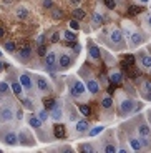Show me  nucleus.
Here are the masks:
<instances>
[{
    "instance_id": "obj_38",
    "label": "nucleus",
    "mask_w": 151,
    "mask_h": 153,
    "mask_svg": "<svg viewBox=\"0 0 151 153\" xmlns=\"http://www.w3.org/2000/svg\"><path fill=\"white\" fill-rule=\"evenodd\" d=\"M5 50H7L8 53H13V52H15V43H13V42H7V43H5Z\"/></svg>"
},
{
    "instance_id": "obj_24",
    "label": "nucleus",
    "mask_w": 151,
    "mask_h": 153,
    "mask_svg": "<svg viewBox=\"0 0 151 153\" xmlns=\"http://www.w3.org/2000/svg\"><path fill=\"white\" fill-rule=\"evenodd\" d=\"M53 133H55V137L57 138H65V126L63 125H57L55 128H53Z\"/></svg>"
},
{
    "instance_id": "obj_37",
    "label": "nucleus",
    "mask_w": 151,
    "mask_h": 153,
    "mask_svg": "<svg viewBox=\"0 0 151 153\" xmlns=\"http://www.w3.org/2000/svg\"><path fill=\"white\" fill-rule=\"evenodd\" d=\"M37 52H38L40 57H45V55H47V47L43 45V43H38V50H37Z\"/></svg>"
},
{
    "instance_id": "obj_28",
    "label": "nucleus",
    "mask_w": 151,
    "mask_h": 153,
    "mask_svg": "<svg viewBox=\"0 0 151 153\" xmlns=\"http://www.w3.org/2000/svg\"><path fill=\"white\" fill-rule=\"evenodd\" d=\"M8 93H10V85L0 82V95H8Z\"/></svg>"
},
{
    "instance_id": "obj_45",
    "label": "nucleus",
    "mask_w": 151,
    "mask_h": 153,
    "mask_svg": "<svg viewBox=\"0 0 151 153\" xmlns=\"http://www.w3.org/2000/svg\"><path fill=\"white\" fill-rule=\"evenodd\" d=\"M135 63V57H131V55H126V65H133Z\"/></svg>"
},
{
    "instance_id": "obj_52",
    "label": "nucleus",
    "mask_w": 151,
    "mask_h": 153,
    "mask_svg": "<svg viewBox=\"0 0 151 153\" xmlns=\"http://www.w3.org/2000/svg\"><path fill=\"white\" fill-rule=\"evenodd\" d=\"M2 70H4V62L0 60V72H2Z\"/></svg>"
},
{
    "instance_id": "obj_14",
    "label": "nucleus",
    "mask_w": 151,
    "mask_h": 153,
    "mask_svg": "<svg viewBox=\"0 0 151 153\" xmlns=\"http://www.w3.org/2000/svg\"><path fill=\"white\" fill-rule=\"evenodd\" d=\"M130 145H131V150H135V152H140V150L144 148L141 138H136V137H130Z\"/></svg>"
},
{
    "instance_id": "obj_50",
    "label": "nucleus",
    "mask_w": 151,
    "mask_h": 153,
    "mask_svg": "<svg viewBox=\"0 0 151 153\" xmlns=\"http://www.w3.org/2000/svg\"><path fill=\"white\" fill-rule=\"evenodd\" d=\"M4 35H5V32H4V28H0V38L4 37Z\"/></svg>"
},
{
    "instance_id": "obj_55",
    "label": "nucleus",
    "mask_w": 151,
    "mask_h": 153,
    "mask_svg": "<svg viewBox=\"0 0 151 153\" xmlns=\"http://www.w3.org/2000/svg\"><path fill=\"white\" fill-rule=\"evenodd\" d=\"M0 57H2V52H0Z\"/></svg>"
},
{
    "instance_id": "obj_6",
    "label": "nucleus",
    "mask_w": 151,
    "mask_h": 153,
    "mask_svg": "<svg viewBox=\"0 0 151 153\" xmlns=\"http://www.w3.org/2000/svg\"><path fill=\"white\" fill-rule=\"evenodd\" d=\"M13 110H12V107L10 105H7V107H2L0 108V122H10L12 118H13Z\"/></svg>"
},
{
    "instance_id": "obj_22",
    "label": "nucleus",
    "mask_w": 151,
    "mask_h": 153,
    "mask_svg": "<svg viewBox=\"0 0 151 153\" xmlns=\"http://www.w3.org/2000/svg\"><path fill=\"white\" fill-rule=\"evenodd\" d=\"M101 107L105 108V110H111V108H113V98L110 95H105L101 100Z\"/></svg>"
},
{
    "instance_id": "obj_40",
    "label": "nucleus",
    "mask_w": 151,
    "mask_h": 153,
    "mask_svg": "<svg viewBox=\"0 0 151 153\" xmlns=\"http://www.w3.org/2000/svg\"><path fill=\"white\" fill-rule=\"evenodd\" d=\"M138 12H140V8L136 7V5H131V7L128 8V13H130V15H136Z\"/></svg>"
},
{
    "instance_id": "obj_12",
    "label": "nucleus",
    "mask_w": 151,
    "mask_h": 153,
    "mask_svg": "<svg viewBox=\"0 0 151 153\" xmlns=\"http://www.w3.org/2000/svg\"><path fill=\"white\" fill-rule=\"evenodd\" d=\"M87 88H88V92L95 95V93L100 92V83L95 80V78H91V76H90V78L87 80Z\"/></svg>"
},
{
    "instance_id": "obj_15",
    "label": "nucleus",
    "mask_w": 151,
    "mask_h": 153,
    "mask_svg": "<svg viewBox=\"0 0 151 153\" xmlns=\"http://www.w3.org/2000/svg\"><path fill=\"white\" fill-rule=\"evenodd\" d=\"M50 117H52V118L55 120V122H58V120H60L61 117H63V110H61L60 105L55 103V107H53V108H52V111H50Z\"/></svg>"
},
{
    "instance_id": "obj_25",
    "label": "nucleus",
    "mask_w": 151,
    "mask_h": 153,
    "mask_svg": "<svg viewBox=\"0 0 151 153\" xmlns=\"http://www.w3.org/2000/svg\"><path fill=\"white\" fill-rule=\"evenodd\" d=\"M10 88H12V92L15 93V95H22V83H19V82H12V85H10Z\"/></svg>"
},
{
    "instance_id": "obj_35",
    "label": "nucleus",
    "mask_w": 151,
    "mask_h": 153,
    "mask_svg": "<svg viewBox=\"0 0 151 153\" xmlns=\"http://www.w3.org/2000/svg\"><path fill=\"white\" fill-rule=\"evenodd\" d=\"M103 152H106V153H113V152H116V146L113 145V142H111V143H106V145L103 146Z\"/></svg>"
},
{
    "instance_id": "obj_8",
    "label": "nucleus",
    "mask_w": 151,
    "mask_h": 153,
    "mask_svg": "<svg viewBox=\"0 0 151 153\" xmlns=\"http://www.w3.org/2000/svg\"><path fill=\"white\" fill-rule=\"evenodd\" d=\"M7 145H10V146H13V145H17V143H20L19 142V135L15 133V131H7V133L4 135V138H2Z\"/></svg>"
},
{
    "instance_id": "obj_13",
    "label": "nucleus",
    "mask_w": 151,
    "mask_h": 153,
    "mask_svg": "<svg viewBox=\"0 0 151 153\" xmlns=\"http://www.w3.org/2000/svg\"><path fill=\"white\" fill-rule=\"evenodd\" d=\"M128 37L131 38V47H140L143 43V35L138 33V32H131Z\"/></svg>"
},
{
    "instance_id": "obj_27",
    "label": "nucleus",
    "mask_w": 151,
    "mask_h": 153,
    "mask_svg": "<svg viewBox=\"0 0 151 153\" xmlns=\"http://www.w3.org/2000/svg\"><path fill=\"white\" fill-rule=\"evenodd\" d=\"M103 128H105L103 125L95 126V128H91V130H88V135H90V137H96V135H100V133L103 131Z\"/></svg>"
},
{
    "instance_id": "obj_30",
    "label": "nucleus",
    "mask_w": 151,
    "mask_h": 153,
    "mask_svg": "<svg viewBox=\"0 0 151 153\" xmlns=\"http://www.w3.org/2000/svg\"><path fill=\"white\" fill-rule=\"evenodd\" d=\"M78 110H80V113H81V115H85V117L91 115V108L88 107V105H80V107H78Z\"/></svg>"
},
{
    "instance_id": "obj_36",
    "label": "nucleus",
    "mask_w": 151,
    "mask_h": 153,
    "mask_svg": "<svg viewBox=\"0 0 151 153\" xmlns=\"http://www.w3.org/2000/svg\"><path fill=\"white\" fill-rule=\"evenodd\" d=\"M93 23L95 25H101L103 23V17L100 13H93Z\"/></svg>"
},
{
    "instance_id": "obj_5",
    "label": "nucleus",
    "mask_w": 151,
    "mask_h": 153,
    "mask_svg": "<svg viewBox=\"0 0 151 153\" xmlns=\"http://www.w3.org/2000/svg\"><path fill=\"white\" fill-rule=\"evenodd\" d=\"M37 88H38V90H40L42 93L52 92V85H50V82L47 80L45 76H42V75H38V76H37Z\"/></svg>"
},
{
    "instance_id": "obj_9",
    "label": "nucleus",
    "mask_w": 151,
    "mask_h": 153,
    "mask_svg": "<svg viewBox=\"0 0 151 153\" xmlns=\"http://www.w3.org/2000/svg\"><path fill=\"white\" fill-rule=\"evenodd\" d=\"M45 65L48 70H55V65H57V53L55 52H50V53L45 55Z\"/></svg>"
},
{
    "instance_id": "obj_1",
    "label": "nucleus",
    "mask_w": 151,
    "mask_h": 153,
    "mask_svg": "<svg viewBox=\"0 0 151 153\" xmlns=\"http://www.w3.org/2000/svg\"><path fill=\"white\" fill-rule=\"evenodd\" d=\"M68 90H70V95L73 97V98H80V97H83L85 93H87V85L83 83V82H80L78 78H72V80L68 82Z\"/></svg>"
},
{
    "instance_id": "obj_47",
    "label": "nucleus",
    "mask_w": 151,
    "mask_h": 153,
    "mask_svg": "<svg viewBox=\"0 0 151 153\" xmlns=\"http://www.w3.org/2000/svg\"><path fill=\"white\" fill-rule=\"evenodd\" d=\"M15 118H22V110H17L15 111Z\"/></svg>"
},
{
    "instance_id": "obj_54",
    "label": "nucleus",
    "mask_w": 151,
    "mask_h": 153,
    "mask_svg": "<svg viewBox=\"0 0 151 153\" xmlns=\"http://www.w3.org/2000/svg\"><path fill=\"white\" fill-rule=\"evenodd\" d=\"M150 52H151V45H150Z\"/></svg>"
},
{
    "instance_id": "obj_16",
    "label": "nucleus",
    "mask_w": 151,
    "mask_h": 153,
    "mask_svg": "<svg viewBox=\"0 0 151 153\" xmlns=\"http://www.w3.org/2000/svg\"><path fill=\"white\" fill-rule=\"evenodd\" d=\"M141 92L146 98H151V80H143L141 82Z\"/></svg>"
},
{
    "instance_id": "obj_18",
    "label": "nucleus",
    "mask_w": 151,
    "mask_h": 153,
    "mask_svg": "<svg viewBox=\"0 0 151 153\" xmlns=\"http://www.w3.org/2000/svg\"><path fill=\"white\" fill-rule=\"evenodd\" d=\"M20 83H22L27 90H32V78H30L28 73H22V75H20Z\"/></svg>"
},
{
    "instance_id": "obj_19",
    "label": "nucleus",
    "mask_w": 151,
    "mask_h": 153,
    "mask_svg": "<svg viewBox=\"0 0 151 153\" xmlns=\"http://www.w3.org/2000/svg\"><path fill=\"white\" fill-rule=\"evenodd\" d=\"M28 123H30L32 128H35V130H40L42 128V120H40V117H35V115H32L30 118H28Z\"/></svg>"
},
{
    "instance_id": "obj_44",
    "label": "nucleus",
    "mask_w": 151,
    "mask_h": 153,
    "mask_svg": "<svg viewBox=\"0 0 151 153\" xmlns=\"http://www.w3.org/2000/svg\"><path fill=\"white\" fill-rule=\"evenodd\" d=\"M70 28H72V30H78L80 28L78 22H76V20H72V22H70Z\"/></svg>"
},
{
    "instance_id": "obj_41",
    "label": "nucleus",
    "mask_w": 151,
    "mask_h": 153,
    "mask_svg": "<svg viewBox=\"0 0 151 153\" xmlns=\"http://www.w3.org/2000/svg\"><path fill=\"white\" fill-rule=\"evenodd\" d=\"M42 5H43L45 8H53V0H43Z\"/></svg>"
},
{
    "instance_id": "obj_7",
    "label": "nucleus",
    "mask_w": 151,
    "mask_h": 153,
    "mask_svg": "<svg viewBox=\"0 0 151 153\" xmlns=\"http://www.w3.org/2000/svg\"><path fill=\"white\" fill-rule=\"evenodd\" d=\"M72 65V55H68V53H60V57H58V67H60L61 70L68 68V67Z\"/></svg>"
},
{
    "instance_id": "obj_31",
    "label": "nucleus",
    "mask_w": 151,
    "mask_h": 153,
    "mask_svg": "<svg viewBox=\"0 0 151 153\" xmlns=\"http://www.w3.org/2000/svg\"><path fill=\"white\" fill-rule=\"evenodd\" d=\"M38 117H40V120H42V122H47V120L50 118V113H48V110H47V108H43V110L38 111Z\"/></svg>"
},
{
    "instance_id": "obj_23",
    "label": "nucleus",
    "mask_w": 151,
    "mask_h": 153,
    "mask_svg": "<svg viewBox=\"0 0 151 153\" xmlns=\"http://www.w3.org/2000/svg\"><path fill=\"white\" fill-rule=\"evenodd\" d=\"M110 82L113 85H120L121 83V73L120 72H111L110 73Z\"/></svg>"
},
{
    "instance_id": "obj_21",
    "label": "nucleus",
    "mask_w": 151,
    "mask_h": 153,
    "mask_svg": "<svg viewBox=\"0 0 151 153\" xmlns=\"http://www.w3.org/2000/svg\"><path fill=\"white\" fill-rule=\"evenodd\" d=\"M88 128H90V123H88L87 120H80V122L76 123V131H78V133H85V131H88Z\"/></svg>"
},
{
    "instance_id": "obj_51",
    "label": "nucleus",
    "mask_w": 151,
    "mask_h": 153,
    "mask_svg": "<svg viewBox=\"0 0 151 153\" xmlns=\"http://www.w3.org/2000/svg\"><path fill=\"white\" fill-rule=\"evenodd\" d=\"M148 120H150V123H151V110H148Z\"/></svg>"
},
{
    "instance_id": "obj_34",
    "label": "nucleus",
    "mask_w": 151,
    "mask_h": 153,
    "mask_svg": "<svg viewBox=\"0 0 151 153\" xmlns=\"http://www.w3.org/2000/svg\"><path fill=\"white\" fill-rule=\"evenodd\" d=\"M52 17L55 20H60L61 17H63V12H61L60 8H53V10H52Z\"/></svg>"
},
{
    "instance_id": "obj_29",
    "label": "nucleus",
    "mask_w": 151,
    "mask_h": 153,
    "mask_svg": "<svg viewBox=\"0 0 151 153\" xmlns=\"http://www.w3.org/2000/svg\"><path fill=\"white\" fill-rule=\"evenodd\" d=\"M80 150H81V152H88V153H93V152H96V148H95L93 145H90V143H83V145L80 146Z\"/></svg>"
},
{
    "instance_id": "obj_32",
    "label": "nucleus",
    "mask_w": 151,
    "mask_h": 153,
    "mask_svg": "<svg viewBox=\"0 0 151 153\" xmlns=\"http://www.w3.org/2000/svg\"><path fill=\"white\" fill-rule=\"evenodd\" d=\"M73 17L75 19H85V10L83 8H75L73 10Z\"/></svg>"
},
{
    "instance_id": "obj_2",
    "label": "nucleus",
    "mask_w": 151,
    "mask_h": 153,
    "mask_svg": "<svg viewBox=\"0 0 151 153\" xmlns=\"http://www.w3.org/2000/svg\"><path fill=\"white\" fill-rule=\"evenodd\" d=\"M123 42H125L123 32H121L120 28H111V30H110V43L115 45L118 50H120L121 47H123Z\"/></svg>"
},
{
    "instance_id": "obj_20",
    "label": "nucleus",
    "mask_w": 151,
    "mask_h": 153,
    "mask_svg": "<svg viewBox=\"0 0 151 153\" xmlns=\"http://www.w3.org/2000/svg\"><path fill=\"white\" fill-rule=\"evenodd\" d=\"M19 57L22 60H28L32 57V48L28 45H23V48H20V52H19Z\"/></svg>"
},
{
    "instance_id": "obj_3",
    "label": "nucleus",
    "mask_w": 151,
    "mask_h": 153,
    "mask_svg": "<svg viewBox=\"0 0 151 153\" xmlns=\"http://www.w3.org/2000/svg\"><path fill=\"white\" fill-rule=\"evenodd\" d=\"M135 100H131V98H123L120 102V115L121 117H128V115H131L133 111H135Z\"/></svg>"
},
{
    "instance_id": "obj_17",
    "label": "nucleus",
    "mask_w": 151,
    "mask_h": 153,
    "mask_svg": "<svg viewBox=\"0 0 151 153\" xmlns=\"http://www.w3.org/2000/svg\"><path fill=\"white\" fill-rule=\"evenodd\" d=\"M88 52H90V57L93 58V60H100V58H101V50H100L96 45H93V43L90 45Z\"/></svg>"
},
{
    "instance_id": "obj_10",
    "label": "nucleus",
    "mask_w": 151,
    "mask_h": 153,
    "mask_svg": "<svg viewBox=\"0 0 151 153\" xmlns=\"http://www.w3.org/2000/svg\"><path fill=\"white\" fill-rule=\"evenodd\" d=\"M138 60H140V63H141L143 68H148V70L151 68V55L150 53L140 52V53H138Z\"/></svg>"
},
{
    "instance_id": "obj_33",
    "label": "nucleus",
    "mask_w": 151,
    "mask_h": 153,
    "mask_svg": "<svg viewBox=\"0 0 151 153\" xmlns=\"http://www.w3.org/2000/svg\"><path fill=\"white\" fill-rule=\"evenodd\" d=\"M27 13H28V12H27V8L25 7H19V10H17V17H19V19H27Z\"/></svg>"
},
{
    "instance_id": "obj_39",
    "label": "nucleus",
    "mask_w": 151,
    "mask_h": 153,
    "mask_svg": "<svg viewBox=\"0 0 151 153\" xmlns=\"http://www.w3.org/2000/svg\"><path fill=\"white\" fill-rule=\"evenodd\" d=\"M43 105H45V108H50V110H52V108L55 107V100H53V98H47L45 102H43Z\"/></svg>"
},
{
    "instance_id": "obj_26",
    "label": "nucleus",
    "mask_w": 151,
    "mask_h": 153,
    "mask_svg": "<svg viewBox=\"0 0 151 153\" xmlns=\"http://www.w3.org/2000/svg\"><path fill=\"white\" fill-rule=\"evenodd\" d=\"M63 37H65V40H67V42H75V40H76V35H75V32H72V28L65 32Z\"/></svg>"
},
{
    "instance_id": "obj_43",
    "label": "nucleus",
    "mask_w": 151,
    "mask_h": 153,
    "mask_svg": "<svg viewBox=\"0 0 151 153\" xmlns=\"http://www.w3.org/2000/svg\"><path fill=\"white\" fill-rule=\"evenodd\" d=\"M50 40H52V43H57L58 40H60V33H58V32H55V33L52 35V38H50Z\"/></svg>"
},
{
    "instance_id": "obj_46",
    "label": "nucleus",
    "mask_w": 151,
    "mask_h": 153,
    "mask_svg": "<svg viewBox=\"0 0 151 153\" xmlns=\"http://www.w3.org/2000/svg\"><path fill=\"white\" fill-rule=\"evenodd\" d=\"M23 105H25V107H28V108H32V107H33V105H32V102H30L28 98H25V100H23Z\"/></svg>"
},
{
    "instance_id": "obj_49",
    "label": "nucleus",
    "mask_w": 151,
    "mask_h": 153,
    "mask_svg": "<svg viewBox=\"0 0 151 153\" xmlns=\"http://www.w3.org/2000/svg\"><path fill=\"white\" fill-rule=\"evenodd\" d=\"M146 22H148V25L151 27V15H148V19H146Z\"/></svg>"
},
{
    "instance_id": "obj_53",
    "label": "nucleus",
    "mask_w": 151,
    "mask_h": 153,
    "mask_svg": "<svg viewBox=\"0 0 151 153\" xmlns=\"http://www.w3.org/2000/svg\"><path fill=\"white\" fill-rule=\"evenodd\" d=\"M141 4H148V2H150V0H140Z\"/></svg>"
},
{
    "instance_id": "obj_4",
    "label": "nucleus",
    "mask_w": 151,
    "mask_h": 153,
    "mask_svg": "<svg viewBox=\"0 0 151 153\" xmlns=\"http://www.w3.org/2000/svg\"><path fill=\"white\" fill-rule=\"evenodd\" d=\"M136 131H138V137H140L141 140H150V138H151V126L148 125L144 120H141V122H140V125H138Z\"/></svg>"
},
{
    "instance_id": "obj_11",
    "label": "nucleus",
    "mask_w": 151,
    "mask_h": 153,
    "mask_svg": "<svg viewBox=\"0 0 151 153\" xmlns=\"http://www.w3.org/2000/svg\"><path fill=\"white\" fill-rule=\"evenodd\" d=\"M19 142L22 143V145H33V137H30L28 135V131L27 130H23V131H20L19 133Z\"/></svg>"
},
{
    "instance_id": "obj_42",
    "label": "nucleus",
    "mask_w": 151,
    "mask_h": 153,
    "mask_svg": "<svg viewBox=\"0 0 151 153\" xmlns=\"http://www.w3.org/2000/svg\"><path fill=\"white\" fill-rule=\"evenodd\" d=\"M103 2H105V5H106L108 8H115V7H116L115 0H103Z\"/></svg>"
},
{
    "instance_id": "obj_48",
    "label": "nucleus",
    "mask_w": 151,
    "mask_h": 153,
    "mask_svg": "<svg viewBox=\"0 0 151 153\" xmlns=\"http://www.w3.org/2000/svg\"><path fill=\"white\" fill-rule=\"evenodd\" d=\"M72 5H80V0H68Z\"/></svg>"
}]
</instances>
